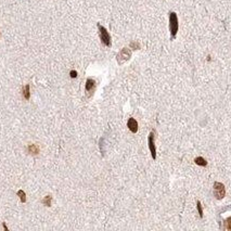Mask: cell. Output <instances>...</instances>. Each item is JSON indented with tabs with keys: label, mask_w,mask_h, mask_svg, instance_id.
Here are the masks:
<instances>
[{
	"label": "cell",
	"mask_w": 231,
	"mask_h": 231,
	"mask_svg": "<svg viewBox=\"0 0 231 231\" xmlns=\"http://www.w3.org/2000/svg\"><path fill=\"white\" fill-rule=\"evenodd\" d=\"M214 195L217 200H221L225 198L226 195V189H225V186L222 185L221 182H214Z\"/></svg>",
	"instance_id": "cell-3"
},
{
	"label": "cell",
	"mask_w": 231,
	"mask_h": 231,
	"mask_svg": "<svg viewBox=\"0 0 231 231\" xmlns=\"http://www.w3.org/2000/svg\"><path fill=\"white\" fill-rule=\"evenodd\" d=\"M85 89H86V92H87V97H90L94 94V89H96V80L92 79V78H88L86 80Z\"/></svg>",
	"instance_id": "cell-6"
},
{
	"label": "cell",
	"mask_w": 231,
	"mask_h": 231,
	"mask_svg": "<svg viewBox=\"0 0 231 231\" xmlns=\"http://www.w3.org/2000/svg\"><path fill=\"white\" fill-rule=\"evenodd\" d=\"M196 208H198V213H199L200 218H203V207H202L200 201H196Z\"/></svg>",
	"instance_id": "cell-12"
},
{
	"label": "cell",
	"mask_w": 231,
	"mask_h": 231,
	"mask_svg": "<svg viewBox=\"0 0 231 231\" xmlns=\"http://www.w3.org/2000/svg\"><path fill=\"white\" fill-rule=\"evenodd\" d=\"M70 75H71L72 78H76V77H77V72H76V71H71V72H70Z\"/></svg>",
	"instance_id": "cell-16"
},
{
	"label": "cell",
	"mask_w": 231,
	"mask_h": 231,
	"mask_svg": "<svg viewBox=\"0 0 231 231\" xmlns=\"http://www.w3.org/2000/svg\"><path fill=\"white\" fill-rule=\"evenodd\" d=\"M97 26H98V29H99V36H100V39L102 41V44L105 46V47H111L112 46V42H111V36L109 34V31L107 29L105 28L104 26H102L100 23L97 24Z\"/></svg>",
	"instance_id": "cell-2"
},
{
	"label": "cell",
	"mask_w": 231,
	"mask_h": 231,
	"mask_svg": "<svg viewBox=\"0 0 231 231\" xmlns=\"http://www.w3.org/2000/svg\"><path fill=\"white\" fill-rule=\"evenodd\" d=\"M194 163L196 165H199V166H206L207 165V162L205 160L204 157H202V156H198L194 159Z\"/></svg>",
	"instance_id": "cell-9"
},
{
	"label": "cell",
	"mask_w": 231,
	"mask_h": 231,
	"mask_svg": "<svg viewBox=\"0 0 231 231\" xmlns=\"http://www.w3.org/2000/svg\"><path fill=\"white\" fill-rule=\"evenodd\" d=\"M28 152L31 154H34V155H37L39 153V148L37 144H29L28 146Z\"/></svg>",
	"instance_id": "cell-8"
},
{
	"label": "cell",
	"mask_w": 231,
	"mask_h": 231,
	"mask_svg": "<svg viewBox=\"0 0 231 231\" xmlns=\"http://www.w3.org/2000/svg\"><path fill=\"white\" fill-rule=\"evenodd\" d=\"M130 47L133 49H137V50L140 49V44H139V42H136V41H131L130 42Z\"/></svg>",
	"instance_id": "cell-14"
},
{
	"label": "cell",
	"mask_w": 231,
	"mask_h": 231,
	"mask_svg": "<svg viewBox=\"0 0 231 231\" xmlns=\"http://www.w3.org/2000/svg\"><path fill=\"white\" fill-rule=\"evenodd\" d=\"M18 195L20 196V200H21L22 203H25V202H26V194H25V192L23 191V190H18Z\"/></svg>",
	"instance_id": "cell-13"
},
{
	"label": "cell",
	"mask_w": 231,
	"mask_h": 231,
	"mask_svg": "<svg viewBox=\"0 0 231 231\" xmlns=\"http://www.w3.org/2000/svg\"><path fill=\"white\" fill-rule=\"evenodd\" d=\"M148 144L151 152V156L153 160H156V147H155V133L151 131L148 138Z\"/></svg>",
	"instance_id": "cell-4"
},
{
	"label": "cell",
	"mask_w": 231,
	"mask_h": 231,
	"mask_svg": "<svg viewBox=\"0 0 231 231\" xmlns=\"http://www.w3.org/2000/svg\"><path fill=\"white\" fill-rule=\"evenodd\" d=\"M230 221H231V217H229L226 220V225H227L226 229H227V230H231V222Z\"/></svg>",
	"instance_id": "cell-15"
},
{
	"label": "cell",
	"mask_w": 231,
	"mask_h": 231,
	"mask_svg": "<svg viewBox=\"0 0 231 231\" xmlns=\"http://www.w3.org/2000/svg\"><path fill=\"white\" fill-rule=\"evenodd\" d=\"M127 127L133 133H136L138 131V122L133 117H130L127 122Z\"/></svg>",
	"instance_id": "cell-7"
},
{
	"label": "cell",
	"mask_w": 231,
	"mask_h": 231,
	"mask_svg": "<svg viewBox=\"0 0 231 231\" xmlns=\"http://www.w3.org/2000/svg\"><path fill=\"white\" fill-rule=\"evenodd\" d=\"M23 97L26 99V100H29L31 98V92H29V85H26L24 88H23Z\"/></svg>",
	"instance_id": "cell-10"
},
{
	"label": "cell",
	"mask_w": 231,
	"mask_h": 231,
	"mask_svg": "<svg viewBox=\"0 0 231 231\" xmlns=\"http://www.w3.org/2000/svg\"><path fill=\"white\" fill-rule=\"evenodd\" d=\"M179 28V22H178V16L175 12H169V31L172 35V39H174L178 33Z\"/></svg>",
	"instance_id": "cell-1"
},
{
	"label": "cell",
	"mask_w": 231,
	"mask_h": 231,
	"mask_svg": "<svg viewBox=\"0 0 231 231\" xmlns=\"http://www.w3.org/2000/svg\"><path fill=\"white\" fill-rule=\"evenodd\" d=\"M130 57H131V51H130V49H128V48H123V49L120 51V53L117 54V57H116L117 63H118V64H123L124 62L128 61L129 59H130Z\"/></svg>",
	"instance_id": "cell-5"
},
{
	"label": "cell",
	"mask_w": 231,
	"mask_h": 231,
	"mask_svg": "<svg viewBox=\"0 0 231 231\" xmlns=\"http://www.w3.org/2000/svg\"><path fill=\"white\" fill-rule=\"evenodd\" d=\"M51 202H52V196L46 195L42 200V204L46 205V206H51Z\"/></svg>",
	"instance_id": "cell-11"
}]
</instances>
